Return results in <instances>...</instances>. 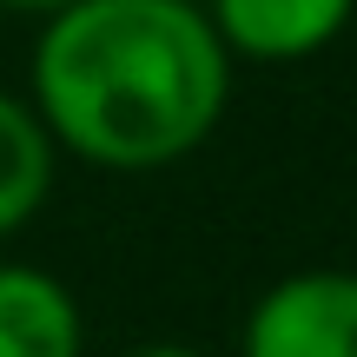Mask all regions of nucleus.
<instances>
[{"instance_id": "1", "label": "nucleus", "mask_w": 357, "mask_h": 357, "mask_svg": "<svg viewBox=\"0 0 357 357\" xmlns=\"http://www.w3.org/2000/svg\"><path fill=\"white\" fill-rule=\"evenodd\" d=\"M231 53L199 0H66L40 13L26 106L93 172H166L218 132Z\"/></svg>"}, {"instance_id": "2", "label": "nucleus", "mask_w": 357, "mask_h": 357, "mask_svg": "<svg viewBox=\"0 0 357 357\" xmlns=\"http://www.w3.org/2000/svg\"><path fill=\"white\" fill-rule=\"evenodd\" d=\"M238 357H357V271L305 265L252 298Z\"/></svg>"}, {"instance_id": "3", "label": "nucleus", "mask_w": 357, "mask_h": 357, "mask_svg": "<svg viewBox=\"0 0 357 357\" xmlns=\"http://www.w3.org/2000/svg\"><path fill=\"white\" fill-rule=\"evenodd\" d=\"M231 60L298 66L351 26L357 0H199Z\"/></svg>"}, {"instance_id": "4", "label": "nucleus", "mask_w": 357, "mask_h": 357, "mask_svg": "<svg viewBox=\"0 0 357 357\" xmlns=\"http://www.w3.org/2000/svg\"><path fill=\"white\" fill-rule=\"evenodd\" d=\"M0 357H86V318L60 271L0 258Z\"/></svg>"}, {"instance_id": "5", "label": "nucleus", "mask_w": 357, "mask_h": 357, "mask_svg": "<svg viewBox=\"0 0 357 357\" xmlns=\"http://www.w3.org/2000/svg\"><path fill=\"white\" fill-rule=\"evenodd\" d=\"M53 172H60V146L26 106V93L0 86V245L26 231L53 199Z\"/></svg>"}, {"instance_id": "6", "label": "nucleus", "mask_w": 357, "mask_h": 357, "mask_svg": "<svg viewBox=\"0 0 357 357\" xmlns=\"http://www.w3.org/2000/svg\"><path fill=\"white\" fill-rule=\"evenodd\" d=\"M126 357H212V351H199V344H139Z\"/></svg>"}, {"instance_id": "7", "label": "nucleus", "mask_w": 357, "mask_h": 357, "mask_svg": "<svg viewBox=\"0 0 357 357\" xmlns=\"http://www.w3.org/2000/svg\"><path fill=\"white\" fill-rule=\"evenodd\" d=\"M53 7H66V0H0V13H33V20L53 13Z\"/></svg>"}]
</instances>
